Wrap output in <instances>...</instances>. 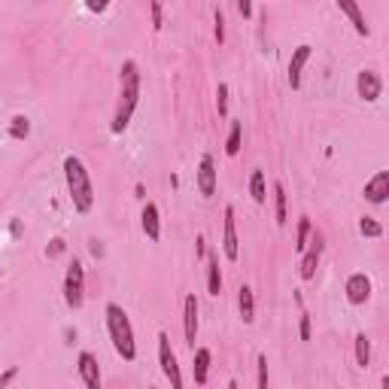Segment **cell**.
<instances>
[{"label":"cell","mask_w":389,"mask_h":389,"mask_svg":"<svg viewBox=\"0 0 389 389\" xmlns=\"http://www.w3.org/2000/svg\"><path fill=\"white\" fill-rule=\"evenodd\" d=\"M119 104H116V116H113V134H122L128 125H131V116L137 110V100H140V67L137 61L128 58L119 70Z\"/></svg>","instance_id":"6da1fadb"},{"label":"cell","mask_w":389,"mask_h":389,"mask_svg":"<svg viewBox=\"0 0 389 389\" xmlns=\"http://www.w3.org/2000/svg\"><path fill=\"white\" fill-rule=\"evenodd\" d=\"M64 180H67V192L77 213H91L95 207V186H91L88 168L79 155H67L64 159Z\"/></svg>","instance_id":"7a4b0ae2"},{"label":"cell","mask_w":389,"mask_h":389,"mask_svg":"<svg viewBox=\"0 0 389 389\" xmlns=\"http://www.w3.org/2000/svg\"><path fill=\"white\" fill-rule=\"evenodd\" d=\"M107 331H110V341H113V350L125 362H134L137 359V341H134V329H131V319L128 313L119 308V304H107Z\"/></svg>","instance_id":"3957f363"},{"label":"cell","mask_w":389,"mask_h":389,"mask_svg":"<svg viewBox=\"0 0 389 389\" xmlns=\"http://www.w3.org/2000/svg\"><path fill=\"white\" fill-rule=\"evenodd\" d=\"M64 301H67L70 310H79L82 301H86V271L77 258L67 265V274H64Z\"/></svg>","instance_id":"277c9868"},{"label":"cell","mask_w":389,"mask_h":389,"mask_svg":"<svg viewBox=\"0 0 389 389\" xmlns=\"http://www.w3.org/2000/svg\"><path fill=\"white\" fill-rule=\"evenodd\" d=\"M159 362H161V371L164 377L171 381V389H186L183 386V371H180V362H177V353H173V347H171V338L159 335Z\"/></svg>","instance_id":"5b68a950"},{"label":"cell","mask_w":389,"mask_h":389,"mask_svg":"<svg viewBox=\"0 0 389 389\" xmlns=\"http://www.w3.org/2000/svg\"><path fill=\"white\" fill-rule=\"evenodd\" d=\"M356 91H359V98H362V100H368V104H377V100H381V95H383L381 73H377V70H359Z\"/></svg>","instance_id":"8992f818"},{"label":"cell","mask_w":389,"mask_h":389,"mask_svg":"<svg viewBox=\"0 0 389 389\" xmlns=\"http://www.w3.org/2000/svg\"><path fill=\"white\" fill-rule=\"evenodd\" d=\"M344 292H347V301L350 304H365L368 298H371V277H368L365 271H356V274H350L347 277V283H344Z\"/></svg>","instance_id":"52a82bcc"},{"label":"cell","mask_w":389,"mask_h":389,"mask_svg":"<svg viewBox=\"0 0 389 389\" xmlns=\"http://www.w3.org/2000/svg\"><path fill=\"white\" fill-rule=\"evenodd\" d=\"M77 371H79V381L86 383V389H104L100 383V368H98V356L88 353V350H82L77 356Z\"/></svg>","instance_id":"ba28073f"},{"label":"cell","mask_w":389,"mask_h":389,"mask_svg":"<svg viewBox=\"0 0 389 389\" xmlns=\"http://www.w3.org/2000/svg\"><path fill=\"white\" fill-rule=\"evenodd\" d=\"M222 253L228 262H237L240 246H237V225H235V207H225V222H222Z\"/></svg>","instance_id":"9c48e42d"},{"label":"cell","mask_w":389,"mask_h":389,"mask_svg":"<svg viewBox=\"0 0 389 389\" xmlns=\"http://www.w3.org/2000/svg\"><path fill=\"white\" fill-rule=\"evenodd\" d=\"M183 331H186V344L194 350V341H198V298L194 295L183 298Z\"/></svg>","instance_id":"30bf717a"},{"label":"cell","mask_w":389,"mask_h":389,"mask_svg":"<svg viewBox=\"0 0 389 389\" xmlns=\"http://www.w3.org/2000/svg\"><path fill=\"white\" fill-rule=\"evenodd\" d=\"M362 194H365L368 204H386V198H389V171H377L374 177L365 183Z\"/></svg>","instance_id":"8fae6325"},{"label":"cell","mask_w":389,"mask_h":389,"mask_svg":"<svg viewBox=\"0 0 389 389\" xmlns=\"http://www.w3.org/2000/svg\"><path fill=\"white\" fill-rule=\"evenodd\" d=\"M319 256H322V237L319 235H313L310 240V246L304 249V256H301V280H313L317 277V268H319Z\"/></svg>","instance_id":"7c38bea8"},{"label":"cell","mask_w":389,"mask_h":389,"mask_svg":"<svg viewBox=\"0 0 389 389\" xmlns=\"http://www.w3.org/2000/svg\"><path fill=\"white\" fill-rule=\"evenodd\" d=\"M310 55H313V46L310 43L295 46V52H292V58H289V86L292 88H301V70H304V64L310 61Z\"/></svg>","instance_id":"4fadbf2b"},{"label":"cell","mask_w":389,"mask_h":389,"mask_svg":"<svg viewBox=\"0 0 389 389\" xmlns=\"http://www.w3.org/2000/svg\"><path fill=\"white\" fill-rule=\"evenodd\" d=\"M198 192L204 198H213L216 192V164H213V155H201L198 164Z\"/></svg>","instance_id":"5bb4252c"},{"label":"cell","mask_w":389,"mask_h":389,"mask_svg":"<svg viewBox=\"0 0 389 389\" xmlns=\"http://www.w3.org/2000/svg\"><path fill=\"white\" fill-rule=\"evenodd\" d=\"M140 225H143V231H146V237H150V240H159L161 237V216H159V207H155L152 201L143 204Z\"/></svg>","instance_id":"9a60e30c"},{"label":"cell","mask_w":389,"mask_h":389,"mask_svg":"<svg viewBox=\"0 0 389 389\" xmlns=\"http://www.w3.org/2000/svg\"><path fill=\"white\" fill-rule=\"evenodd\" d=\"M338 9L350 18V22H353V27H356V34H359V37H368V34H371V27H368L365 15H362V9H359V6L353 4V0H338Z\"/></svg>","instance_id":"2e32d148"},{"label":"cell","mask_w":389,"mask_h":389,"mask_svg":"<svg viewBox=\"0 0 389 389\" xmlns=\"http://www.w3.org/2000/svg\"><path fill=\"white\" fill-rule=\"evenodd\" d=\"M192 365H194V383L204 386L207 383V374H210V350L207 347L192 350Z\"/></svg>","instance_id":"e0dca14e"},{"label":"cell","mask_w":389,"mask_h":389,"mask_svg":"<svg viewBox=\"0 0 389 389\" xmlns=\"http://www.w3.org/2000/svg\"><path fill=\"white\" fill-rule=\"evenodd\" d=\"M237 304H240V319H244L246 326H253V319H256V298H253V289H249V286H240Z\"/></svg>","instance_id":"ac0fdd59"},{"label":"cell","mask_w":389,"mask_h":389,"mask_svg":"<svg viewBox=\"0 0 389 389\" xmlns=\"http://www.w3.org/2000/svg\"><path fill=\"white\" fill-rule=\"evenodd\" d=\"M207 289H210V295L222 292V274H219V256L216 253L207 256Z\"/></svg>","instance_id":"d6986e66"},{"label":"cell","mask_w":389,"mask_h":389,"mask_svg":"<svg viewBox=\"0 0 389 389\" xmlns=\"http://www.w3.org/2000/svg\"><path fill=\"white\" fill-rule=\"evenodd\" d=\"M249 194H253L256 204H268V186L262 171H253V177H249Z\"/></svg>","instance_id":"ffe728a7"},{"label":"cell","mask_w":389,"mask_h":389,"mask_svg":"<svg viewBox=\"0 0 389 389\" xmlns=\"http://www.w3.org/2000/svg\"><path fill=\"white\" fill-rule=\"evenodd\" d=\"M356 362H359V368L371 365V341H368L365 331H359V335H356Z\"/></svg>","instance_id":"44dd1931"},{"label":"cell","mask_w":389,"mask_h":389,"mask_svg":"<svg viewBox=\"0 0 389 389\" xmlns=\"http://www.w3.org/2000/svg\"><path fill=\"white\" fill-rule=\"evenodd\" d=\"M274 216H277V225H286V189H283V183H274Z\"/></svg>","instance_id":"7402d4cb"},{"label":"cell","mask_w":389,"mask_h":389,"mask_svg":"<svg viewBox=\"0 0 389 389\" xmlns=\"http://www.w3.org/2000/svg\"><path fill=\"white\" fill-rule=\"evenodd\" d=\"M27 134H31V119H27V116H15L13 125H9V137H13V140H25Z\"/></svg>","instance_id":"603a6c76"},{"label":"cell","mask_w":389,"mask_h":389,"mask_svg":"<svg viewBox=\"0 0 389 389\" xmlns=\"http://www.w3.org/2000/svg\"><path fill=\"white\" fill-rule=\"evenodd\" d=\"M240 137H244V125L240 122H231V131H228V143H225V152L235 159L240 152Z\"/></svg>","instance_id":"cb8c5ba5"},{"label":"cell","mask_w":389,"mask_h":389,"mask_svg":"<svg viewBox=\"0 0 389 389\" xmlns=\"http://www.w3.org/2000/svg\"><path fill=\"white\" fill-rule=\"evenodd\" d=\"M308 237H310V219L301 216L298 219V231H295V249H298V253L308 249Z\"/></svg>","instance_id":"d4e9b609"},{"label":"cell","mask_w":389,"mask_h":389,"mask_svg":"<svg viewBox=\"0 0 389 389\" xmlns=\"http://www.w3.org/2000/svg\"><path fill=\"white\" fill-rule=\"evenodd\" d=\"M359 231H362L365 237H381L383 235V225L374 216H362V219H359Z\"/></svg>","instance_id":"484cf974"},{"label":"cell","mask_w":389,"mask_h":389,"mask_svg":"<svg viewBox=\"0 0 389 389\" xmlns=\"http://www.w3.org/2000/svg\"><path fill=\"white\" fill-rule=\"evenodd\" d=\"M216 110H219V116H228V86L225 82H219V88H216Z\"/></svg>","instance_id":"4316f807"},{"label":"cell","mask_w":389,"mask_h":389,"mask_svg":"<svg viewBox=\"0 0 389 389\" xmlns=\"http://www.w3.org/2000/svg\"><path fill=\"white\" fill-rule=\"evenodd\" d=\"M256 365H258V389H268V359L258 356Z\"/></svg>","instance_id":"83f0119b"},{"label":"cell","mask_w":389,"mask_h":389,"mask_svg":"<svg viewBox=\"0 0 389 389\" xmlns=\"http://www.w3.org/2000/svg\"><path fill=\"white\" fill-rule=\"evenodd\" d=\"M298 335H301V341H310V317H308V313H301V322H298Z\"/></svg>","instance_id":"f1b7e54d"},{"label":"cell","mask_w":389,"mask_h":389,"mask_svg":"<svg viewBox=\"0 0 389 389\" xmlns=\"http://www.w3.org/2000/svg\"><path fill=\"white\" fill-rule=\"evenodd\" d=\"M152 9V27L155 31H161V25H164V18H161V4H150Z\"/></svg>","instance_id":"f546056e"},{"label":"cell","mask_w":389,"mask_h":389,"mask_svg":"<svg viewBox=\"0 0 389 389\" xmlns=\"http://www.w3.org/2000/svg\"><path fill=\"white\" fill-rule=\"evenodd\" d=\"M216 40L225 43V18H222V9H216Z\"/></svg>","instance_id":"4dcf8cb0"},{"label":"cell","mask_w":389,"mask_h":389,"mask_svg":"<svg viewBox=\"0 0 389 389\" xmlns=\"http://www.w3.org/2000/svg\"><path fill=\"white\" fill-rule=\"evenodd\" d=\"M18 371H15V368H6V371L4 374H0V389H6L9 383H13V377H15Z\"/></svg>","instance_id":"1f68e13d"},{"label":"cell","mask_w":389,"mask_h":389,"mask_svg":"<svg viewBox=\"0 0 389 389\" xmlns=\"http://www.w3.org/2000/svg\"><path fill=\"white\" fill-rule=\"evenodd\" d=\"M237 13H240V15H249V13H253V6H249L246 0H240V4H237Z\"/></svg>","instance_id":"d6a6232c"},{"label":"cell","mask_w":389,"mask_h":389,"mask_svg":"<svg viewBox=\"0 0 389 389\" xmlns=\"http://www.w3.org/2000/svg\"><path fill=\"white\" fill-rule=\"evenodd\" d=\"M88 9H91V13H104L107 4H88Z\"/></svg>","instance_id":"836d02e7"},{"label":"cell","mask_w":389,"mask_h":389,"mask_svg":"<svg viewBox=\"0 0 389 389\" xmlns=\"http://www.w3.org/2000/svg\"><path fill=\"white\" fill-rule=\"evenodd\" d=\"M228 389H237V381H231V383H228Z\"/></svg>","instance_id":"e575fe53"},{"label":"cell","mask_w":389,"mask_h":389,"mask_svg":"<svg viewBox=\"0 0 389 389\" xmlns=\"http://www.w3.org/2000/svg\"><path fill=\"white\" fill-rule=\"evenodd\" d=\"M0 277H4V268H0Z\"/></svg>","instance_id":"d590c367"}]
</instances>
